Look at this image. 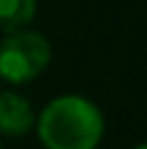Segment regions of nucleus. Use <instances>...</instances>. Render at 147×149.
<instances>
[{
	"instance_id": "nucleus-1",
	"label": "nucleus",
	"mask_w": 147,
	"mask_h": 149,
	"mask_svg": "<svg viewBox=\"0 0 147 149\" xmlns=\"http://www.w3.org/2000/svg\"><path fill=\"white\" fill-rule=\"evenodd\" d=\"M37 130L47 149H96L103 137V113L81 95H61L42 110Z\"/></svg>"
},
{
	"instance_id": "nucleus-2",
	"label": "nucleus",
	"mask_w": 147,
	"mask_h": 149,
	"mask_svg": "<svg viewBox=\"0 0 147 149\" xmlns=\"http://www.w3.org/2000/svg\"><path fill=\"white\" fill-rule=\"evenodd\" d=\"M52 49L39 32L15 29L0 42V78L8 83H27L49 66Z\"/></svg>"
},
{
	"instance_id": "nucleus-3",
	"label": "nucleus",
	"mask_w": 147,
	"mask_h": 149,
	"mask_svg": "<svg viewBox=\"0 0 147 149\" xmlns=\"http://www.w3.org/2000/svg\"><path fill=\"white\" fill-rule=\"evenodd\" d=\"M34 125V113L27 98L17 93H0V132L17 137Z\"/></svg>"
},
{
	"instance_id": "nucleus-4",
	"label": "nucleus",
	"mask_w": 147,
	"mask_h": 149,
	"mask_svg": "<svg viewBox=\"0 0 147 149\" xmlns=\"http://www.w3.org/2000/svg\"><path fill=\"white\" fill-rule=\"evenodd\" d=\"M37 0H0V32H15L32 22Z\"/></svg>"
},
{
	"instance_id": "nucleus-5",
	"label": "nucleus",
	"mask_w": 147,
	"mask_h": 149,
	"mask_svg": "<svg viewBox=\"0 0 147 149\" xmlns=\"http://www.w3.org/2000/svg\"><path fill=\"white\" fill-rule=\"evenodd\" d=\"M135 149H147V142H145V144H140V147H135Z\"/></svg>"
}]
</instances>
